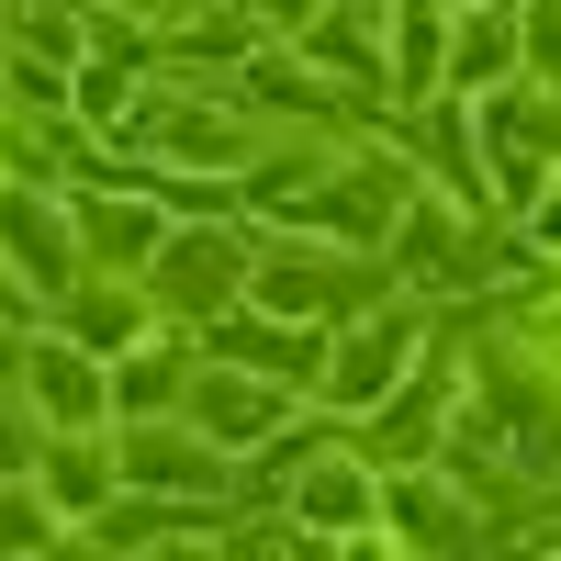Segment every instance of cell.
Segmentation results:
<instances>
[{"mask_svg":"<svg viewBox=\"0 0 561 561\" xmlns=\"http://www.w3.org/2000/svg\"><path fill=\"white\" fill-rule=\"evenodd\" d=\"M293 517H304L314 539H348V550H393V528H382V460H359V449H325L314 472L293 483Z\"/></svg>","mask_w":561,"mask_h":561,"instance_id":"cell-1","label":"cell"},{"mask_svg":"<svg viewBox=\"0 0 561 561\" xmlns=\"http://www.w3.org/2000/svg\"><path fill=\"white\" fill-rule=\"evenodd\" d=\"M415 359H427V348H415V314H359V325H337V348H325V415H370Z\"/></svg>","mask_w":561,"mask_h":561,"instance_id":"cell-2","label":"cell"},{"mask_svg":"<svg viewBox=\"0 0 561 561\" xmlns=\"http://www.w3.org/2000/svg\"><path fill=\"white\" fill-rule=\"evenodd\" d=\"M23 393L45 427H113V359H90L79 337H23Z\"/></svg>","mask_w":561,"mask_h":561,"instance_id":"cell-3","label":"cell"},{"mask_svg":"<svg viewBox=\"0 0 561 561\" xmlns=\"http://www.w3.org/2000/svg\"><path fill=\"white\" fill-rule=\"evenodd\" d=\"M180 415L214 438V449H270L280 427V393H270V370H237V359H203L192 370V393H180Z\"/></svg>","mask_w":561,"mask_h":561,"instance_id":"cell-4","label":"cell"},{"mask_svg":"<svg viewBox=\"0 0 561 561\" xmlns=\"http://www.w3.org/2000/svg\"><path fill=\"white\" fill-rule=\"evenodd\" d=\"M57 314H68V337H79L90 359H124V348L158 325V293H135V270H79L68 293H57Z\"/></svg>","mask_w":561,"mask_h":561,"instance_id":"cell-5","label":"cell"},{"mask_svg":"<svg viewBox=\"0 0 561 561\" xmlns=\"http://www.w3.org/2000/svg\"><path fill=\"white\" fill-rule=\"evenodd\" d=\"M370 415H382V427H359L348 449H359V460H382V472H404V460L449 449V427H438V415H460V393H449V370H427L415 393H382Z\"/></svg>","mask_w":561,"mask_h":561,"instance_id":"cell-6","label":"cell"},{"mask_svg":"<svg viewBox=\"0 0 561 561\" xmlns=\"http://www.w3.org/2000/svg\"><path fill=\"white\" fill-rule=\"evenodd\" d=\"M68 237H79V225H68L57 203H0V270H23V293H34L45 314H57V293L79 280Z\"/></svg>","mask_w":561,"mask_h":561,"instance_id":"cell-7","label":"cell"},{"mask_svg":"<svg viewBox=\"0 0 561 561\" xmlns=\"http://www.w3.org/2000/svg\"><path fill=\"white\" fill-rule=\"evenodd\" d=\"M68 225H79L90 270H135V280H147V270H158V248H169V214H158V203H102V192H68Z\"/></svg>","mask_w":561,"mask_h":561,"instance_id":"cell-8","label":"cell"},{"mask_svg":"<svg viewBox=\"0 0 561 561\" xmlns=\"http://www.w3.org/2000/svg\"><path fill=\"white\" fill-rule=\"evenodd\" d=\"M158 293L169 304H225L248 280V237H214V225H169V248H158Z\"/></svg>","mask_w":561,"mask_h":561,"instance_id":"cell-9","label":"cell"},{"mask_svg":"<svg viewBox=\"0 0 561 561\" xmlns=\"http://www.w3.org/2000/svg\"><path fill=\"white\" fill-rule=\"evenodd\" d=\"M382 528H393V550H460L472 505L449 483H427V460H404V472H382Z\"/></svg>","mask_w":561,"mask_h":561,"instance_id":"cell-10","label":"cell"},{"mask_svg":"<svg viewBox=\"0 0 561 561\" xmlns=\"http://www.w3.org/2000/svg\"><path fill=\"white\" fill-rule=\"evenodd\" d=\"M169 393H192V337L147 325V337L113 359V427H135V415H147V404H169Z\"/></svg>","mask_w":561,"mask_h":561,"instance_id":"cell-11","label":"cell"},{"mask_svg":"<svg viewBox=\"0 0 561 561\" xmlns=\"http://www.w3.org/2000/svg\"><path fill=\"white\" fill-rule=\"evenodd\" d=\"M528 57H517V23H494V0L472 12V0H460V23H449V90L460 102H483V90H505Z\"/></svg>","mask_w":561,"mask_h":561,"instance_id":"cell-12","label":"cell"},{"mask_svg":"<svg viewBox=\"0 0 561 561\" xmlns=\"http://www.w3.org/2000/svg\"><path fill=\"white\" fill-rule=\"evenodd\" d=\"M147 124H158V147H169V158H203V169H248V158H259V124H248V113H225V102H214V113L158 102Z\"/></svg>","mask_w":561,"mask_h":561,"instance_id":"cell-13","label":"cell"},{"mask_svg":"<svg viewBox=\"0 0 561 561\" xmlns=\"http://www.w3.org/2000/svg\"><path fill=\"white\" fill-rule=\"evenodd\" d=\"M382 45H393V90H438L449 79V12H438V0H393V12H382Z\"/></svg>","mask_w":561,"mask_h":561,"instance_id":"cell-14","label":"cell"},{"mask_svg":"<svg viewBox=\"0 0 561 561\" xmlns=\"http://www.w3.org/2000/svg\"><path fill=\"white\" fill-rule=\"evenodd\" d=\"M314 34V57H325V79H348V90H382L393 68H382V45H370V23L348 12V0H325V12L304 23Z\"/></svg>","mask_w":561,"mask_h":561,"instance_id":"cell-15","label":"cell"},{"mask_svg":"<svg viewBox=\"0 0 561 561\" xmlns=\"http://www.w3.org/2000/svg\"><path fill=\"white\" fill-rule=\"evenodd\" d=\"M57 539H79V528L45 505L34 472H12V483H0V550H57Z\"/></svg>","mask_w":561,"mask_h":561,"instance_id":"cell-16","label":"cell"},{"mask_svg":"<svg viewBox=\"0 0 561 561\" xmlns=\"http://www.w3.org/2000/svg\"><path fill=\"white\" fill-rule=\"evenodd\" d=\"M45 438H57V427L34 415V393H23V382H0V483H12V472H34V460H45Z\"/></svg>","mask_w":561,"mask_h":561,"instance_id":"cell-17","label":"cell"},{"mask_svg":"<svg viewBox=\"0 0 561 561\" xmlns=\"http://www.w3.org/2000/svg\"><path fill=\"white\" fill-rule=\"evenodd\" d=\"M248 102H270V113H325V90L280 57V45H259V57H248Z\"/></svg>","mask_w":561,"mask_h":561,"instance_id":"cell-18","label":"cell"},{"mask_svg":"<svg viewBox=\"0 0 561 561\" xmlns=\"http://www.w3.org/2000/svg\"><path fill=\"white\" fill-rule=\"evenodd\" d=\"M517 57H528L539 90H561V0H528L517 12Z\"/></svg>","mask_w":561,"mask_h":561,"instance_id":"cell-19","label":"cell"},{"mask_svg":"<svg viewBox=\"0 0 561 561\" xmlns=\"http://www.w3.org/2000/svg\"><path fill=\"white\" fill-rule=\"evenodd\" d=\"M248 12H259V34H304V23L325 12V0H248Z\"/></svg>","mask_w":561,"mask_h":561,"instance_id":"cell-20","label":"cell"},{"mask_svg":"<svg viewBox=\"0 0 561 561\" xmlns=\"http://www.w3.org/2000/svg\"><path fill=\"white\" fill-rule=\"evenodd\" d=\"M0 382H23V314H0Z\"/></svg>","mask_w":561,"mask_h":561,"instance_id":"cell-21","label":"cell"},{"mask_svg":"<svg viewBox=\"0 0 561 561\" xmlns=\"http://www.w3.org/2000/svg\"><path fill=\"white\" fill-rule=\"evenodd\" d=\"M90 12H124V23H158L169 0H90Z\"/></svg>","mask_w":561,"mask_h":561,"instance_id":"cell-22","label":"cell"},{"mask_svg":"<svg viewBox=\"0 0 561 561\" xmlns=\"http://www.w3.org/2000/svg\"><path fill=\"white\" fill-rule=\"evenodd\" d=\"M539 248H561V192H539Z\"/></svg>","mask_w":561,"mask_h":561,"instance_id":"cell-23","label":"cell"},{"mask_svg":"<svg viewBox=\"0 0 561 561\" xmlns=\"http://www.w3.org/2000/svg\"><path fill=\"white\" fill-rule=\"evenodd\" d=\"M348 12H393V0H348Z\"/></svg>","mask_w":561,"mask_h":561,"instance_id":"cell-24","label":"cell"},{"mask_svg":"<svg viewBox=\"0 0 561 561\" xmlns=\"http://www.w3.org/2000/svg\"><path fill=\"white\" fill-rule=\"evenodd\" d=\"M0 90H12V79H0Z\"/></svg>","mask_w":561,"mask_h":561,"instance_id":"cell-25","label":"cell"},{"mask_svg":"<svg viewBox=\"0 0 561 561\" xmlns=\"http://www.w3.org/2000/svg\"><path fill=\"white\" fill-rule=\"evenodd\" d=\"M0 169H12V158H0Z\"/></svg>","mask_w":561,"mask_h":561,"instance_id":"cell-26","label":"cell"}]
</instances>
